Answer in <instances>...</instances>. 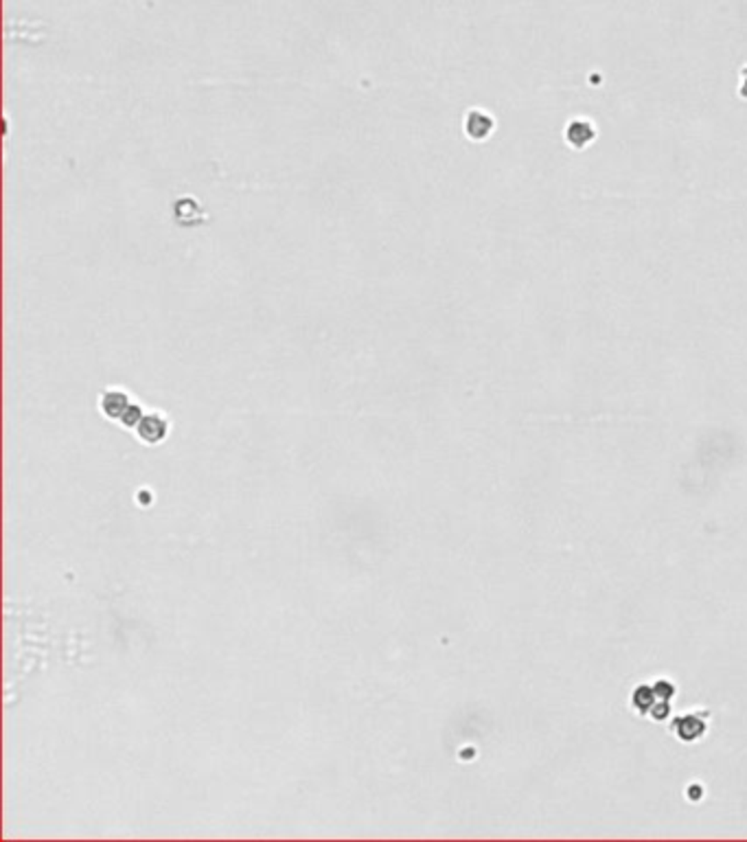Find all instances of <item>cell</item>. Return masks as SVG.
Returning a JSON list of instances; mask_svg holds the SVG:
<instances>
[{"label": "cell", "mask_w": 747, "mask_h": 842, "mask_svg": "<svg viewBox=\"0 0 747 842\" xmlns=\"http://www.w3.org/2000/svg\"><path fill=\"white\" fill-rule=\"evenodd\" d=\"M136 404L134 395L123 389V387H110L106 391L99 393V399H96V408H99L101 417H106L112 423H120V419L125 417V413Z\"/></svg>", "instance_id": "obj_1"}, {"label": "cell", "mask_w": 747, "mask_h": 842, "mask_svg": "<svg viewBox=\"0 0 747 842\" xmlns=\"http://www.w3.org/2000/svg\"><path fill=\"white\" fill-rule=\"evenodd\" d=\"M594 136H596V130H594L592 121H585V118H576V121H572L568 126V130H566L568 145H572L576 150L590 145V143L594 140Z\"/></svg>", "instance_id": "obj_4"}, {"label": "cell", "mask_w": 747, "mask_h": 842, "mask_svg": "<svg viewBox=\"0 0 747 842\" xmlns=\"http://www.w3.org/2000/svg\"><path fill=\"white\" fill-rule=\"evenodd\" d=\"M169 430H172L169 417L162 411H156V408H154V411H145L142 419L134 428V435L145 445H160V443L167 441Z\"/></svg>", "instance_id": "obj_2"}, {"label": "cell", "mask_w": 747, "mask_h": 842, "mask_svg": "<svg viewBox=\"0 0 747 842\" xmlns=\"http://www.w3.org/2000/svg\"><path fill=\"white\" fill-rule=\"evenodd\" d=\"M493 130H495V118L487 110H480V108L467 110V114L463 118V132L469 140H473V143L487 140L493 134Z\"/></svg>", "instance_id": "obj_3"}]
</instances>
